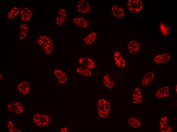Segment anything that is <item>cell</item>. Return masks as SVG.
Segmentation results:
<instances>
[{
	"mask_svg": "<svg viewBox=\"0 0 177 132\" xmlns=\"http://www.w3.org/2000/svg\"><path fill=\"white\" fill-rule=\"evenodd\" d=\"M140 44L137 41L133 40L128 43L127 49L128 52L130 54H134L137 53L140 49Z\"/></svg>",
	"mask_w": 177,
	"mask_h": 132,
	"instance_id": "16",
	"label": "cell"
},
{
	"mask_svg": "<svg viewBox=\"0 0 177 132\" xmlns=\"http://www.w3.org/2000/svg\"><path fill=\"white\" fill-rule=\"evenodd\" d=\"M97 113L99 118L105 119L110 116L111 104L110 100L104 97L99 98L97 102Z\"/></svg>",
	"mask_w": 177,
	"mask_h": 132,
	"instance_id": "1",
	"label": "cell"
},
{
	"mask_svg": "<svg viewBox=\"0 0 177 132\" xmlns=\"http://www.w3.org/2000/svg\"><path fill=\"white\" fill-rule=\"evenodd\" d=\"M97 35L95 32H91L83 38L82 43L86 45H90L93 44L97 39Z\"/></svg>",
	"mask_w": 177,
	"mask_h": 132,
	"instance_id": "18",
	"label": "cell"
},
{
	"mask_svg": "<svg viewBox=\"0 0 177 132\" xmlns=\"http://www.w3.org/2000/svg\"><path fill=\"white\" fill-rule=\"evenodd\" d=\"M7 126L9 132H20V130L14 127L13 123L10 121H9L7 123Z\"/></svg>",
	"mask_w": 177,
	"mask_h": 132,
	"instance_id": "28",
	"label": "cell"
},
{
	"mask_svg": "<svg viewBox=\"0 0 177 132\" xmlns=\"http://www.w3.org/2000/svg\"><path fill=\"white\" fill-rule=\"evenodd\" d=\"M33 121L34 124L39 127H44L49 125L51 122L50 116L46 114L37 113L33 116Z\"/></svg>",
	"mask_w": 177,
	"mask_h": 132,
	"instance_id": "5",
	"label": "cell"
},
{
	"mask_svg": "<svg viewBox=\"0 0 177 132\" xmlns=\"http://www.w3.org/2000/svg\"><path fill=\"white\" fill-rule=\"evenodd\" d=\"M111 10L114 16L117 18H121L124 15V9L118 4L113 5L111 8Z\"/></svg>",
	"mask_w": 177,
	"mask_h": 132,
	"instance_id": "19",
	"label": "cell"
},
{
	"mask_svg": "<svg viewBox=\"0 0 177 132\" xmlns=\"http://www.w3.org/2000/svg\"><path fill=\"white\" fill-rule=\"evenodd\" d=\"M159 129L161 132H171L172 128L170 124L168 118L165 116H162L160 119Z\"/></svg>",
	"mask_w": 177,
	"mask_h": 132,
	"instance_id": "10",
	"label": "cell"
},
{
	"mask_svg": "<svg viewBox=\"0 0 177 132\" xmlns=\"http://www.w3.org/2000/svg\"><path fill=\"white\" fill-rule=\"evenodd\" d=\"M74 23L80 27L86 28L88 26V23L87 20L82 17H77L73 19Z\"/></svg>",
	"mask_w": 177,
	"mask_h": 132,
	"instance_id": "25",
	"label": "cell"
},
{
	"mask_svg": "<svg viewBox=\"0 0 177 132\" xmlns=\"http://www.w3.org/2000/svg\"><path fill=\"white\" fill-rule=\"evenodd\" d=\"M113 56L115 67L118 69L124 68L126 64V61L120 51L118 50H114Z\"/></svg>",
	"mask_w": 177,
	"mask_h": 132,
	"instance_id": "6",
	"label": "cell"
},
{
	"mask_svg": "<svg viewBox=\"0 0 177 132\" xmlns=\"http://www.w3.org/2000/svg\"><path fill=\"white\" fill-rule=\"evenodd\" d=\"M28 26L26 24L24 23L21 24L20 26L18 36V40L21 41L24 40L28 35Z\"/></svg>",
	"mask_w": 177,
	"mask_h": 132,
	"instance_id": "20",
	"label": "cell"
},
{
	"mask_svg": "<svg viewBox=\"0 0 177 132\" xmlns=\"http://www.w3.org/2000/svg\"><path fill=\"white\" fill-rule=\"evenodd\" d=\"M20 8L17 6L13 7L8 12L7 16L9 19H13L15 18L20 12Z\"/></svg>",
	"mask_w": 177,
	"mask_h": 132,
	"instance_id": "26",
	"label": "cell"
},
{
	"mask_svg": "<svg viewBox=\"0 0 177 132\" xmlns=\"http://www.w3.org/2000/svg\"><path fill=\"white\" fill-rule=\"evenodd\" d=\"M68 131V129L65 127H63L60 130V132H67Z\"/></svg>",
	"mask_w": 177,
	"mask_h": 132,
	"instance_id": "29",
	"label": "cell"
},
{
	"mask_svg": "<svg viewBox=\"0 0 177 132\" xmlns=\"http://www.w3.org/2000/svg\"><path fill=\"white\" fill-rule=\"evenodd\" d=\"M160 28L163 34L165 36H166L170 31V28L163 23L160 24Z\"/></svg>",
	"mask_w": 177,
	"mask_h": 132,
	"instance_id": "27",
	"label": "cell"
},
{
	"mask_svg": "<svg viewBox=\"0 0 177 132\" xmlns=\"http://www.w3.org/2000/svg\"><path fill=\"white\" fill-rule=\"evenodd\" d=\"M115 72L104 74L102 76V83L106 89H112L115 86L116 81Z\"/></svg>",
	"mask_w": 177,
	"mask_h": 132,
	"instance_id": "4",
	"label": "cell"
},
{
	"mask_svg": "<svg viewBox=\"0 0 177 132\" xmlns=\"http://www.w3.org/2000/svg\"><path fill=\"white\" fill-rule=\"evenodd\" d=\"M171 94V91L170 86H166L158 89L156 91L155 96L158 98H162L168 97Z\"/></svg>",
	"mask_w": 177,
	"mask_h": 132,
	"instance_id": "13",
	"label": "cell"
},
{
	"mask_svg": "<svg viewBox=\"0 0 177 132\" xmlns=\"http://www.w3.org/2000/svg\"><path fill=\"white\" fill-rule=\"evenodd\" d=\"M53 73L59 84L64 85L68 81V74L64 70L56 68L53 70Z\"/></svg>",
	"mask_w": 177,
	"mask_h": 132,
	"instance_id": "8",
	"label": "cell"
},
{
	"mask_svg": "<svg viewBox=\"0 0 177 132\" xmlns=\"http://www.w3.org/2000/svg\"><path fill=\"white\" fill-rule=\"evenodd\" d=\"M131 102L134 105H138L143 101L142 91L141 88L138 87H136L132 92Z\"/></svg>",
	"mask_w": 177,
	"mask_h": 132,
	"instance_id": "9",
	"label": "cell"
},
{
	"mask_svg": "<svg viewBox=\"0 0 177 132\" xmlns=\"http://www.w3.org/2000/svg\"><path fill=\"white\" fill-rule=\"evenodd\" d=\"M75 72L78 75L88 78L93 77V70L77 66L75 70Z\"/></svg>",
	"mask_w": 177,
	"mask_h": 132,
	"instance_id": "14",
	"label": "cell"
},
{
	"mask_svg": "<svg viewBox=\"0 0 177 132\" xmlns=\"http://www.w3.org/2000/svg\"><path fill=\"white\" fill-rule=\"evenodd\" d=\"M78 66L94 70L97 68V62L92 57L87 56H79L77 57Z\"/></svg>",
	"mask_w": 177,
	"mask_h": 132,
	"instance_id": "3",
	"label": "cell"
},
{
	"mask_svg": "<svg viewBox=\"0 0 177 132\" xmlns=\"http://www.w3.org/2000/svg\"><path fill=\"white\" fill-rule=\"evenodd\" d=\"M142 1L141 0H129L126 3L128 9L132 13H137L140 11L143 7Z\"/></svg>",
	"mask_w": 177,
	"mask_h": 132,
	"instance_id": "7",
	"label": "cell"
},
{
	"mask_svg": "<svg viewBox=\"0 0 177 132\" xmlns=\"http://www.w3.org/2000/svg\"><path fill=\"white\" fill-rule=\"evenodd\" d=\"M177 85L176 84L175 86V93H177Z\"/></svg>",
	"mask_w": 177,
	"mask_h": 132,
	"instance_id": "30",
	"label": "cell"
},
{
	"mask_svg": "<svg viewBox=\"0 0 177 132\" xmlns=\"http://www.w3.org/2000/svg\"><path fill=\"white\" fill-rule=\"evenodd\" d=\"M17 89L19 92L22 94L26 95L29 92L30 90V86L27 81H23L18 85Z\"/></svg>",
	"mask_w": 177,
	"mask_h": 132,
	"instance_id": "23",
	"label": "cell"
},
{
	"mask_svg": "<svg viewBox=\"0 0 177 132\" xmlns=\"http://www.w3.org/2000/svg\"><path fill=\"white\" fill-rule=\"evenodd\" d=\"M36 42L38 46L42 49L45 55H49L53 53L54 49L53 41L49 36L40 35L37 38Z\"/></svg>",
	"mask_w": 177,
	"mask_h": 132,
	"instance_id": "2",
	"label": "cell"
},
{
	"mask_svg": "<svg viewBox=\"0 0 177 132\" xmlns=\"http://www.w3.org/2000/svg\"><path fill=\"white\" fill-rule=\"evenodd\" d=\"M67 16L66 11L64 8L60 9L58 11L56 17V23L57 25H62L65 22Z\"/></svg>",
	"mask_w": 177,
	"mask_h": 132,
	"instance_id": "22",
	"label": "cell"
},
{
	"mask_svg": "<svg viewBox=\"0 0 177 132\" xmlns=\"http://www.w3.org/2000/svg\"><path fill=\"white\" fill-rule=\"evenodd\" d=\"M0 79H2V78L3 77V74H0Z\"/></svg>",
	"mask_w": 177,
	"mask_h": 132,
	"instance_id": "31",
	"label": "cell"
},
{
	"mask_svg": "<svg viewBox=\"0 0 177 132\" xmlns=\"http://www.w3.org/2000/svg\"><path fill=\"white\" fill-rule=\"evenodd\" d=\"M7 107L10 112L16 113H22L24 111L23 106L19 102H12L9 103Z\"/></svg>",
	"mask_w": 177,
	"mask_h": 132,
	"instance_id": "11",
	"label": "cell"
},
{
	"mask_svg": "<svg viewBox=\"0 0 177 132\" xmlns=\"http://www.w3.org/2000/svg\"><path fill=\"white\" fill-rule=\"evenodd\" d=\"M171 59L170 55L167 53H163L156 55L154 57V61L157 64H163L170 61Z\"/></svg>",
	"mask_w": 177,
	"mask_h": 132,
	"instance_id": "17",
	"label": "cell"
},
{
	"mask_svg": "<svg viewBox=\"0 0 177 132\" xmlns=\"http://www.w3.org/2000/svg\"><path fill=\"white\" fill-rule=\"evenodd\" d=\"M126 123L128 126L134 129L139 128L141 126L140 121L137 118L133 116L128 118Z\"/></svg>",
	"mask_w": 177,
	"mask_h": 132,
	"instance_id": "21",
	"label": "cell"
},
{
	"mask_svg": "<svg viewBox=\"0 0 177 132\" xmlns=\"http://www.w3.org/2000/svg\"><path fill=\"white\" fill-rule=\"evenodd\" d=\"M77 10L79 13H86L90 11L91 7L90 4L86 1L80 0L78 1Z\"/></svg>",
	"mask_w": 177,
	"mask_h": 132,
	"instance_id": "12",
	"label": "cell"
},
{
	"mask_svg": "<svg viewBox=\"0 0 177 132\" xmlns=\"http://www.w3.org/2000/svg\"><path fill=\"white\" fill-rule=\"evenodd\" d=\"M155 78L154 73L151 71L146 73L143 76L141 83L142 85L146 86L150 84Z\"/></svg>",
	"mask_w": 177,
	"mask_h": 132,
	"instance_id": "24",
	"label": "cell"
},
{
	"mask_svg": "<svg viewBox=\"0 0 177 132\" xmlns=\"http://www.w3.org/2000/svg\"><path fill=\"white\" fill-rule=\"evenodd\" d=\"M20 13V20L24 22H28L31 18L33 14V11L28 8H22Z\"/></svg>",
	"mask_w": 177,
	"mask_h": 132,
	"instance_id": "15",
	"label": "cell"
}]
</instances>
